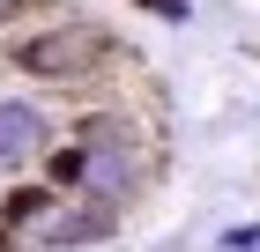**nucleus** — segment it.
Instances as JSON below:
<instances>
[{
    "label": "nucleus",
    "mask_w": 260,
    "mask_h": 252,
    "mask_svg": "<svg viewBox=\"0 0 260 252\" xmlns=\"http://www.w3.org/2000/svg\"><path fill=\"white\" fill-rule=\"evenodd\" d=\"M15 59L30 67V75H82V67L104 59V45L89 38V30H45V38L15 45Z\"/></svg>",
    "instance_id": "1"
},
{
    "label": "nucleus",
    "mask_w": 260,
    "mask_h": 252,
    "mask_svg": "<svg viewBox=\"0 0 260 252\" xmlns=\"http://www.w3.org/2000/svg\"><path fill=\"white\" fill-rule=\"evenodd\" d=\"M38 141H45V126H38L30 104H0V163H8V156H30Z\"/></svg>",
    "instance_id": "2"
},
{
    "label": "nucleus",
    "mask_w": 260,
    "mask_h": 252,
    "mask_svg": "<svg viewBox=\"0 0 260 252\" xmlns=\"http://www.w3.org/2000/svg\"><path fill=\"white\" fill-rule=\"evenodd\" d=\"M8 8H15V0H0V15H8Z\"/></svg>",
    "instance_id": "3"
}]
</instances>
